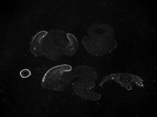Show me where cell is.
<instances>
[{
	"label": "cell",
	"instance_id": "6da1fadb",
	"mask_svg": "<svg viewBox=\"0 0 157 117\" xmlns=\"http://www.w3.org/2000/svg\"><path fill=\"white\" fill-rule=\"evenodd\" d=\"M87 33L82 43L91 55L102 56L111 53L117 47V42L114 38V31L108 25L94 24L88 27Z\"/></svg>",
	"mask_w": 157,
	"mask_h": 117
},
{
	"label": "cell",
	"instance_id": "7a4b0ae2",
	"mask_svg": "<svg viewBox=\"0 0 157 117\" xmlns=\"http://www.w3.org/2000/svg\"><path fill=\"white\" fill-rule=\"evenodd\" d=\"M67 34L61 30L48 32L42 40L44 56L52 61H56L64 55L68 42Z\"/></svg>",
	"mask_w": 157,
	"mask_h": 117
},
{
	"label": "cell",
	"instance_id": "3957f363",
	"mask_svg": "<svg viewBox=\"0 0 157 117\" xmlns=\"http://www.w3.org/2000/svg\"><path fill=\"white\" fill-rule=\"evenodd\" d=\"M69 65H59L52 68L45 73L43 78L41 86L43 88L50 90L60 91L64 90V74L71 70Z\"/></svg>",
	"mask_w": 157,
	"mask_h": 117
},
{
	"label": "cell",
	"instance_id": "277c9868",
	"mask_svg": "<svg viewBox=\"0 0 157 117\" xmlns=\"http://www.w3.org/2000/svg\"><path fill=\"white\" fill-rule=\"evenodd\" d=\"M110 80L115 81L128 90L131 89L132 86V87L134 84H136L140 87L144 86V81L141 77L126 72L111 74L105 78L99 86H101Z\"/></svg>",
	"mask_w": 157,
	"mask_h": 117
},
{
	"label": "cell",
	"instance_id": "5b68a950",
	"mask_svg": "<svg viewBox=\"0 0 157 117\" xmlns=\"http://www.w3.org/2000/svg\"><path fill=\"white\" fill-rule=\"evenodd\" d=\"M95 86V82L94 81L78 79L73 85L74 91L76 95L83 98L98 101L101 98V95L91 90Z\"/></svg>",
	"mask_w": 157,
	"mask_h": 117
},
{
	"label": "cell",
	"instance_id": "8992f818",
	"mask_svg": "<svg viewBox=\"0 0 157 117\" xmlns=\"http://www.w3.org/2000/svg\"><path fill=\"white\" fill-rule=\"evenodd\" d=\"M65 75L67 86L72 82L75 78L95 82L98 77L97 73L92 68L85 66H78L72 68L71 71L66 72Z\"/></svg>",
	"mask_w": 157,
	"mask_h": 117
},
{
	"label": "cell",
	"instance_id": "52a82bcc",
	"mask_svg": "<svg viewBox=\"0 0 157 117\" xmlns=\"http://www.w3.org/2000/svg\"><path fill=\"white\" fill-rule=\"evenodd\" d=\"M48 32L42 31L36 34L33 38L30 44V49L33 54L36 56H44L42 40Z\"/></svg>",
	"mask_w": 157,
	"mask_h": 117
},
{
	"label": "cell",
	"instance_id": "ba28073f",
	"mask_svg": "<svg viewBox=\"0 0 157 117\" xmlns=\"http://www.w3.org/2000/svg\"><path fill=\"white\" fill-rule=\"evenodd\" d=\"M68 42L64 51V55L71 57L74 56L77 51L79 45L76 37L71 33H67Z\"/></svg>",
	"mask_w": 157,
	"mask_h": 117
},
{
	"label": "cell",
	"instance_id": "9c48e42d",
	"mask_svg": "<svg viewBox=\"0 0 157 117\" xmlns=\"http://www.w3.org/2000/svg\"><path fill=\"white\" fill-rule=\"evenodd\" d=\"M20 75L22 77L25 79L30 76L31 72L29 69H24L20 72Z\"/></svg>",
	"mask_w": 157,
	"mask_h": 117
}]
</instances>
